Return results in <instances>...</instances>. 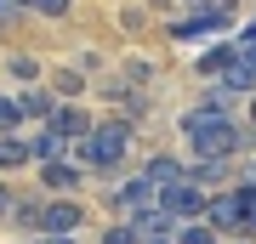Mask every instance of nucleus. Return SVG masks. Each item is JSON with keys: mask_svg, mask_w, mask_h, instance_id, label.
<instances>
[{"mask_svg": "<svg viewBox=\"0 0 256 244\" xmlns=\"http://www.w3.org/2000/svg\"><path fill=\"white\" fill-rule=\"evenodd\" d=\"M210 233H222V239H239L245 233V216H239V199L234 193H216V199H205V216H200Z\"/></svg>", "mask_w": 256, "mask_h": 244, "instance_id": "39448f33", "label": "nucleus"}, {"mask_svg": "<svg viewBox=\"0 0 256 244\" xmlns=\"http://www.w3.org/2000/svg\"><path fill=\"white\" fill-rule=\"evenodd\" d=\"M154 199H160V193H154V188H148V182H142V176H131V182H126V188H120V193H114V205H120V210H131V216H137V210H148V205H154Z\"/></svg>", "mask_w": 256, "mask_h": 244, "instance_id": "9b49d317", "label": "nucleus"}, {"mask_svg": "<svg viewBox=\"0 0 256 244\" xmlns=\"http://www.w3.org/2000/svg\"><path fill=\"white\" fill-rule=\"evenodd\" d=\"M52 108H57V97L46 85H28V91H18V114L23 119H52Z\"/></svg>", "mask_w": 256, "mask_h": 244, "instance_id": "9d476101", "label": "nucleus"}, {"mask_svg": "<svg viewBox=\"0 0 256 244\" xmlns=\"http://www.w3.org/2000/svg\"><path fill=\"white\" fill-rule=\"evenodd\" d=\"M28 6H34V11H46V17H63V11H68V0H28Z\"/></svg>", "mask_w": 256, "mask_h": 244, "instance_id": "5701e85b", "label": "nucleus"}, {"mask_svg": "<svg viewBox=\"0 0 256 244\" xmlns=\"http://www.w3.org/2000/svg\"><path fill=\"white\" fill-rule=\"evenodd\" d=\"M18 165H28V142L23 136H0V171H18Z\"/></svg>", "mask_w": 256, "mask_h": 244, "instance_id": "dca6fc26", "label": "nucleus"}, {"mask_svg": "<svg viewBox=\"0 0 256 244\" xmlns=\"http://www.w3.org/2000/svg\"><path fill=\"white\" fill-rule=\"evenodd\" d=\"M34 244H74V239H34Z\"/></svg>", "mask_w": 256, "mask_h": 244, "instance_id": "bb28decb", "label": "nucleus"}, {"mask_svg": "<svg viewBox=\"0 0 256 244\" xmlns=\"http://www.w3.org/2000/svg\"><path fill=\"white\" fill-rule=\"evenodd\" d=\"M80 182H86V171H80L74 159H52V165H40V188H46V193H74Z\"/></svg>", "mask_w": 256, "mask_h": 244, "instance_id": "6e6552de", "label": "nucleus"}, {"mask_svg": "<svg viewBox=\"0 0 256 244\" xmlns=\"http://www.w3.org/2000/svg\"><path fill=\"white\" fill-rule=\"evenodd\" d=\"M28 159H40V165H52V159H63V142L40 125V136H28Z\"/></svg>", "mask_w": 256, "mask_h": 244, "instance_id": "4468645a", "label": "nucleus"}, {"mask_svg": "<svg viewBox=\"0 0 256 244\" xmlns=\"http://www.w3.org/2000/svg\"><path fill=\"white\" fill-rule=\"evenodd\" d=\"M239 40H256V17H250V23H245V34H239Z\"/></svg>", "mask_w": 256, "mask_h": 244, "instance_id": "a878e982", "label": "nucleus"}, {"mask_svg": "<svg viewBox=\"0 0 256 244\" xmlns=\"http://www.w3.org/2000/svg\"><path fill=\"white\" fill-rule=\"evenodd\" d=\"M6 210H12V193H6V182H0V222H6Z\"/></svg>", "mask_w": 256, "mask_h": 244, "instance_id": "393cba45", "label": "nucleus"}, {"mask_svg": "<svg viewBox=\"0 0 256 244\" xmlns=\"http://www.w3.org/2000/svg\"><path fill=\"white\" fill-rule=\"evenodd\" d=\"M74 227H86V205L80 199H52L40 216V239H74Z\"/></svg>", "mask_w": 256, "mask_h": 244, "instance_id": "7ed1b4c3", "label": "nucleus"}, {"mask_svg": "<svg viewBox=\"0 0 256 244\" xmlns=\"http://www.w3.org/2000/svg\"><path fill=\"white\" fill-rule=\"evenodd\" d=\"M80 91H86V80H80V74H74V68H63V74H57V80H52V97H57V102H74V97H80Z\"/></svg>", "mask_w": 256, "mask_h": 244, "instance_id": "f3484780", "label": "nucleus"}, {"mask_svg": "<svg viewBox=\"0 0 256 244\" xmlns=\"http://www.w3.org/2000/svg\"><path fill=\"white\" fill-rule=\"evenodd\" d=\"M102 244H142V239H137V227L126 222V227H108V233H102Z\"/></svg>", "mask_w": 256, "mask_h": 244, "instance_id": "4be33fe9", "label": "nucleus"}, {"mask_svg": "<svg viewBox=\"0 0 256 244\" xmlns=\"http://www.w3.org/2000/svg\"><path fill=\"white\" fill-rule=\"evenodd\" d=\"M250 114H256V108H250Z\"/></svg>", "mask_w": 256, "mask_h": 244, "instance_id": "c85d7f7f", "label": "nucleus"}, {"mask_svg": "<svg viewBox=\"0 0 256 244\" xmlns=\"http://www.w3.org/2000/svg\"><path fill=\"white\" fill-rule=\"evenodd\" d=\"M92 125H97V119L86 114L80 102H57V108H52V119H46V131H52L63 148H68V142H86V131H92Z\"/></svg>", "mask_w": 256, "mask_h": 244, "instance_id": "20e7f679", "label": "nucleus"}, {"mask_svg": "<svg viewBox=\"0 0 256 244\" xmlns=\"http://www.w3.org/2000/svg\"><path fill=\"white\" fill-rule=\"evenodd\" d=\"M0 136H23V114H18V97H0Z\"/></svg>", "mask_w": 256, "mask_h": 244, "instance_id": "a211bd4d", "label": "nucleus"}, {"mask_svg": "<svg viewBox=\"0 0 256 244\" xmlns=\"http://www.w3.org/2000/svg\"><path fill=\"white\" fill-rule=\"evenodd\" d=\"M239 199V216H245V233H256V188H234Z\"/></svg>", "mask_w": 256, "mask_h": 244, "instance_id": "aec40b11", "label": "nucleus"}, {"mask_svg": "<svg viewBox=\"0 0 256 244\" xmlns=\"http://www.w3.org/2000/svg\"><path fill=\"white\" fill-rule=\"evenodd\" d=\"M171 222H194V216H205V193L200 188H188V182H176V188H165L160 199H154Z\"/></svg>", "mask_w": 256, "mask_h": 244, "instance_id": "0eeeda50", "label": "nucleus"}, {"mask_svg": "<svg viewBox=\"0 0 256 244\" xmlns=\"http://www.w3.org/2000/svg\"><path fill=\"white\" fill-rule=\"evenodd\" d=\"M131 154V119H102L80 142V171H114Z\"/></svg>", "mask_w": 256, "mask_h": 244, "instance_id": "f03ea898", "label": "nucleus"}, {"mask_svg": "<svg viewBox=\"0 0 256 244\" xmlns=\"http://www.w3.org/2000/svg\"><path fill=\"white\" fill-rule=\"evenodd\" d=\"M182 142H188V154L194 159H228L245 148V136H239V125L228 119V108H188L182 114Z\"/></svg>", "mask_w": 256, "mask_h": 244, "instance_id": "f257e3e1", "label": "nucleus"}, {"mask_svg": "<svg viewBox=\"0 0 256 244\" xmlns=\"http://www.w3.org/2000/svg\"><path fill=\"white\" fill-rule=\"evenodd\" d=\"M200 6H205V0H200Z\"/></svg>", "mask_w": 256, "mask_h": 244, "instance_id": "cd10ccee", "label": "nucleus"}, {"mask_svg": "<svg viewBox=\"0 0 256 244\" xmlns=\"http://www.w3.org/2000/svg\"><path fill=\"white\" fill-rule=\"evenodd\" d=\"M12 227L18 233H40V216H46V199H12Z\"/></svg>", "mask_w": 256, "mask_h": 244, "instance_id": "f8f14e48", "label": "nucleus"}, {"mask_svg": "<svg viewBox=\"0 0 256 244\" xmlns=\"http://www.w3.org/2000/svg\"><path fill=\"white\" fill-rule=\"evenodd\" d=\"M12 17H18V6H6V0H0V28H6Z\"/></svg>", "mask_w": 256, "mask_h": 244, "instance_id": "b1692460", "label": "nucleus"}, {"mask_svg": "<svg viewBox=\"0 0 256 244\" xmlns=\"http://www.w3.org/2000/svg\"><path fill=\"white\" fill-rule=\"evenodd\" d=\"M222 176H228V159H200V165H188V171H182V182H188V188H216V182Z\"/></svg>", "mask_w": 256, "mask_h": 244, "instance_id": "ddd939ff", "label": "nucleus"}, {"mask_svg": "<svg viewBox=\"0 0 256 244\" xmlns=\"http://www.w3.org/2000/svg\"><path fill=\"white\" fill-rule=\"evenodd\" d=\"M171 239H176V244H216V233H210L205 222H188V227H176Z\"/></svg>", "mask_w": 256, "mask_h": 244, "instance_id": "6ab92c4d", "label": "nucleus"}, {"mask_svg": "<svg viewBox=\"0 0 256 244\" xmlns=\"http://www.w3.org/2000/svg\"><path fill=\"white\" fill-rule=\"evenodd\" d=\"M234 57H239V45H210V51L200 57V74H228Z\"/></svg>", "mask_w": 256, "mask_h": 244, "instance_id": "2eb2a0df", "label": "nucleus"}, {"mask_svg": "<svg viewBox=\"0 0 256 244\" xmlns=\"http://www.w3.org/2000/svg\"><path fill=\"white\" fill-rule=\"evenodd\" d=\"M182 171H188L182 159H171V154H154V159L142 165V182H148L154 193H165V188H176V182H182Z\"/></svg>", "mask_w": 256, "mask_h": 244, "instance_id": "1a4fd4ad", "label": "nucleus"}, {"mask_svg": "<svg viewBox=\"0 0 256 244\" xmlns=\"http://www.w3.org/2000/svg\"><path fill=\"white\" fill-rule=\"evenodd\" d=\"M228 23H234V0H210V6H200V17L176 23L171 34L176 40H194V34H216V28H228Z\"/></svg>", "mask_w": 256, "mask_h": 244, "instance_id": "423d86ee", "label": "nucleus"}, {"mask_svg": "<svg viewBox=\"0 0 256 244\" xmlns=\"http://www.w3.org/2000/svg\"><path fill=\"white\" fill-rule=\"evenodd\" d=\"M6 68H12V80H34V74H40V63H34V57H6Z\"/></svg>", "mask_w": 256, "mask_h": 244, "instance_id": "412c9836", "label": "nucleus"}]
</instances>
